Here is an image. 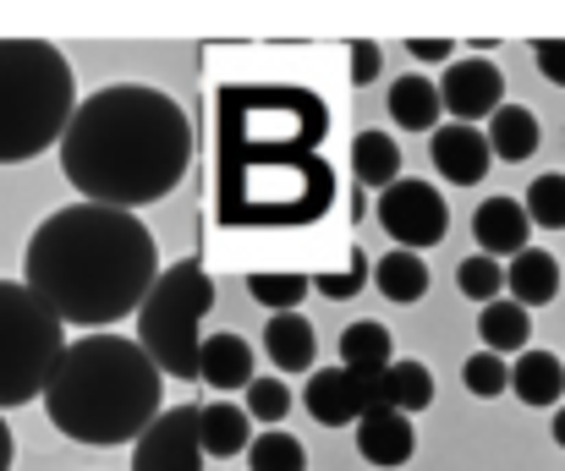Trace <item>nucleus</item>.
Wrapping results in <instances>:
<instances>
[{"label": "nucleus", "instance_id": "1", "mask_svg": "<svg viewBox=\"0 0 565 471\" xmlns=\"http://www.w3.org/2000/svg\"><path fill=\"white\" fill-rule=\"evenodd\" d=\"M192 164L188 110L149 83H110L88 94L61 138V170L83 203L138 214L182 186Z\"/></svg>", "mask_w": 565, "mask_h": 471}, {"label": "nucleus", "instance_id": "2", "mask_svg": "<svg viewBox=\"0 0 565 471\" xmlns=\"http://www.w3.org/2000/svg\"><path fill=\"white\" fill-rule=\"evenodd\" d=\"M160 280L154 231L138 214L72 203L39 220L22 253V286L61 318L99 334V323L132 318Z\"/></svg>", "mask_w": 565, "mask_h": 471}, {"label": "nucleus", "instance_id": "3", "mask_svg": "<svg viewBox=\"0 0 565 471\" xmlns=\"http://www.w3.org/2000/svg\"><path fill=\"white\" fill-rule=\"evenodd\" d=\"M166 411V373L149 351L127 334H83L66 345L50 389L44 417L72 445H138Z\"/></svg>", "mask_w": 565, "mask_h": 471}, {"label": "nucleus", "instance_id": "4", "mask_svg": "<svg viewBox=\"0 0 565 471\" xmlns=\"http://www.w3.org/2000/svg\"><path fill=\"white\" fill-rule=\"evenodd\" d=\"M72 61L44 39H0V164H28L61 149L77 116Z\"/></svg>", "mask_w": 565, "mask_h": 471}, {"label": "nucleus", "instance_id": "5", "mask_svg": "<svg viewBox=\"0 0 565 471\" xmlns=\"http://www.w3.org/2000/svg\"><path fill=\"white\" fill-rule=\"evenodd\" d=\"M291 186L302 203L324 214L330 164L319 149H275V154H220V214L231 225H297L302 208L280 192Z\"/></svg>", "mask_w": 565, "mask_h": 471}, {"label": "nucleus", "instance_id": "6", "mask_svg": "<svg viewBox=\"0 0 565 471\" xmlns=\"http://www.w3.org/2000/svg\"><path fill=\"white\" fill-rule=\"evenodd\" d=\"M330 132V110L302 88H231L220 94V154H275V149H319Z\"/></svg>", "mask_w": 565, "mask_h": 471}, {"label": "nucleus", "instance_id": "7", "mask_svg": "<svg viewBox=\"0 0 565 471\" xmlns=\"http://www.w3.org/2000/svg\"><path fill=\"white\" fill-rule=\"evenodd\" d=\"M66 345L72 340H66L61 318L22 280H0V411L44 400Z\"/></svg>", "mask_w": 565, "mask_h": 471}, {"label": "nucleus", "instance_id": "8", "mask_svg": "<svg viewBox=\"0 0 565 471\" xmlns=\"http://www.w3.org/2000/svg\"><path fill=\"white\" fill-rule=\"evenodd\" d=\"M214 308V280L203 275L198 258H182L160 269L149 302L138 308V345L166 378H198V351H203V313Z\"/></svg>", "mask_w": 565, "mask_h": 471}, {"label": "nucleus", "instance_id": "9", "mask_svg": "<svg viewBox=\"0 0 565 471\" xmlns=\"http://www.w3.org/2000/svg\"><path fill=\"white\" fill-rule=\"evenodd\" d=\"M374 220L384 236H395V247L406 253H423V247H439L445 231H450V203L434 181H417V175H401L395 186H384L374 203Z\"/></svg>", "mask_w": 565, "mask_h": 471}, {"label": "nucleus", "instance_id": "10", "mask_svg": "<svg viewBox=\"0 0 565 471\" xmlns=\"http://www.w3.org/2000/svg\"><path fill=\"white\" fill-rule=\"evenodd\" d=\"M302 406L319 428H352L379 406V389L374 378H363L352 367H313L308 389H302Z\"/></svg>", "mask_w": 565, "mask_h": 471}, {"label": "nucleus", "instance_id": "11", "mask_svg": "<svg viewBox=\"0 0 565 471\" xmlns=\"http://www.w3.org/2000/svg\"><path fill=\"white\" fill-rule=\"evenodd\" d=\"M203 433H198V406H171L160 422L132 445V471H203Z\"/></svg>", "mask_w": 565, "mask_h": 471}, {"label": "nucleus", "instance_id": "12", "mask_svg": "<svg viewBox=\"0 0 565 471\" xmlns=\"http://www.w3.org/2000/svg\"><path fill=\"white\" fill-rule=\"evenodd\" d=\"M439 105L461 127H478V121H489L505 105V72L494 61H478V55L472 61H450L445 83H439Z\"/></svg>", "mask_w": 565, "mask_h": 471}, {"label": "nucleus", "instance_id": "13", "mask_svg": "<svg viewBox=\"0 0 565 471\" xmlns=\"http://www.w3.org/2000/svg\"><path fill=\"white\" fill-rule=\"evenodd\" d=\"M428 159H434V170H439L450 186H478V181L489 175L494 149H489V132L450 121V127H439V132L428 138Z\"/></svg>", "mask_w": 565, "mask_h": 471}, {"label": "nucleus", "instance_id": "14", "mask_svg": "<svg viewBox=\"0 0 565 471\" xmlns=\"http://www.w3.org/2000/svg\"><path fill=\"white\" fill-rule=\"evenodd\" d=\"M472 236H478V253H489V258H500V264H511V258H522L533 242V220H527V208L516 203V197H483L478 208H472Z\"/></svg>", "mask_w": 565, "mask_h": 471}, {"label": "nucleus", "instance_id": "15", "mask_svg": "<svg viewBox=\"0 0 565 471\" xmlns=\"http://www.w3.org/2000/svg\"><path fill=\"white\" fill-rule=\"evenodd\" d=\"M198 378L231 400V395H247V384L258 378V362H253V345L242 334H203V351H198Z\"/></svg>", "mask_w": 565, "mask_h": 471}, {"label": "nucleus", "instance_id": "16", "mask_svg": "<svg viewBox=\"0 0 565 471\" xmlns=\"http://www.w3.org/2000/svg\"><path fill=\"white\" fill-rule=\"evenodd\" d=\"M358 456H363L369 467H379V471L406 467V461L417 456V428H412V417L374 406V411L358 422Z\"/></svg>", "mask_w": 565, "mask_h": 471}, {"label": "nucleus", "instance_id": "17", "mask_svg": "<svg viewBox=\"0 0 565 471\" xmlns=\"http://www.w3.org/2000/svg\"><path fill=\"white\" fill-rule=\"evenodd\" d=\"M384 110H390V121H395L401 132H428V138H434V132H439V116H445V105H439V83L423 77V72H406V77L390 83Z\"/></svg>", "mask_w": 565, "mask_h": 471}, {"label": "nucleus", "instance_id": "18", "mask_svg": "<svg viewBox=\"0 0 565 471\" xmlns=\"http://www.w3.org/2000/svg\"><path fill=\"white\" fill-rule=\"evenodd\" d=\"M264 356L280 373H313V362H319V329L302 313H275L264 323Z\"/></svg>", "mask_w": 565, "mask_h": 471}, {"label": "nucleus", "instance_id": "19", "mask_svg": "<svg viewBox=\"0 0 565 471\" xmlns=\"http://www.w3.org/2000/svg\"><path fill=\"white\" fill-rule=\"evenodd\" d=\"M505 291H511V302H522L527 313H533V308H550V302L561 297V264H555V253L527 247L522 258H511V264H505Z\"/></svg>", "mask_w": 565, "mask_h": 471}, {"label": "nucleus", "instance_id": "20", "mask_svg": "<svg viewBox=\"0 0 565 471\" xmlns=\"http://www.w3.org/2000/svg\"><path fill=\"white\" fill-rule=\"evenodd\" d=\"M198 433H203V456H220V461L247 456L253 439H258L247 406H231V400H209V406H198Z\"/></svg>", "mask_w": 565, "mask_h": 471}, {"label": "nucleus", "instance_id": "21", "mask_svg": "<svg viewBox=\"0 0 565 471\" xmlns=\"http://www.w3.org/2000/svg\"><path fill=\"white\" fill-rule=\"evenodd\" d=\"M511 395L522 400V406H561L565 395V362L555 351H522L516 362H511Z\"/></svg>", "mask_w": 565, "mask_h": 471}, {"label": "nucleus", "instance_id": "22", "mask_svg": "<svg viewBox=\"0 0 565 471\" xmlns=\"http://www.w3.org/2000/svg\"><path fill=\"white\" fill-rule=\"evenodd\" d=\"M374 286H379V297L395 302V308L423 302V297H428V264H423V253L390 247L384 258H374Z\"/></svg>", "mask_w": 565, "mask_h": 471}, {"label": "nucleus", "instance_id": "23", "mask_svg": "<svg viewBox=\"0 0 565 471\" xmlns=\"http://www.w3.org/2000/svg\"><path fill=\"white\" fill-rule=\"evenodd\" d=\"M379 389V406L384 411H401V417H412V411H428L434 406V373L423 367V362H395V367H384L374 378Z\"/></svg>", "mask_w": 565, "mask_h": 471}, {"label": "nucleus", "instance_id": "24", "mask_svg": "<svg viewBox=\"0 0 565 471\" xmlns=\"http://www.w3.org/2000/svg\"><path fill=\"white\" fill-rule=\"evenodd\" d=\"M539 143H544V127H539V116L527 105H500L489 116V149H494V159L522 164V159L539 154Z\"/></svg>", "mask_w": 565, "mask_h": 471}, {"label": "nucleus", "instance_id": "25", "mask_svg": "<svg viewBox=\"0 0 565 471\" xmlns=\"http://www.w3.org/2000/svg\"><path fill=\"white\" fill-rule=\"evenodd\" d=\"M341 367L363 373V378H379L384 367H395V340L390 329L374 323V318H358L341 329Z\"/></svg>", "mask_w": 565, "mask_h": 471}, {"label": "nucleus", "instance_id": "26", "mask_svg": "<svg viewBox=\"0 0 565 471\" xmlns=\"http://www.w3.org/2000/svg\"><path fill=\"white\" fill-rule=\"evenodd\" d=\"M478 340H483V351H494V356H522L527 351V340H533V318L522 302H511V297H500V302H489L483 313H478Z\"/></svg>", "mask_w": 565, "mask_h": 471}, {"label": "nucleus", "instance_id": "27", "mask_svg": "<svg viewBox=\"0 0 565 471\" xmlns=\"http://www.w3.org/2000/svg\"><path fill=\"white\" fill-rule=\"evenodd\" d=\"M352 170H358L363 186H379V192L395 186V181H401V149H395V138H390V132H358Z\"/></svg>", "mask_w": 565, "mask_h": 471}, {"label": "nucleus", "instance_id": "28", "mask_svg": "<svg viewBox=\"0 0 565 471\" xmlns=\"http://www.w3.org/2000/svg\"><path fill=\"white\" fill-rule=\"evenodd\" d=\"M247 471H308V456H302V439L286 433V428H264L247 450Z\"/></svg>", "mask_w": 565, "mask_h": 471}, {"label": "nucleus", "instance_id": "29", "mask_svg": "<svg viewBox=\"0 0 565 471\" xmlns=\"http://www.w3.org/2000/svg\"><path fill=\"white\" fill-rule=\"evenodd\" d=\"M456 286H461L467 302L489 308V302H500V291H505V264L489 258V253H472V258L456 264Z\"/></svg>", "mask_w": 565, "mask_h": 471}, {"label": "nucleus", "instance_id": "30", "mask_svg": "<svg viewBox=\"0 0 565 471\" xmlns=\"http://www.w3.org/2000/svg\"><path fill=\"white\" fill-rule=\"evenodd\" d=\"M308 291H313V280H302V275H253L247 280V297L258 302V308H269V318L275 313H297L302 302H308Z\"/></svg>", "mask_w": 565, "mask_h": 471}, {"label": "nucleus", "instance_id": "31", "mask_svg": "<svg viewBox=\"0 0 565 471\" xmlns=\"http://www.w3.org/2000/svg\"><path fill=\"white\" fill-rule=\"evenodd\" d=\"M461 384H467L472 400H500V395L511 389V362L494 356V351H472V356L461 362Z\"/></svg>", "mask_w": 565, "mask_h": 471}, {"label": "nucleus", "instance_id": "32", "mask_svg": "<svg viewBox=\"0 0 565 471\" xmlns=\"http://www.w3.org/2000/svg\"><path fill=\"white\" fill-rule=\"evenodd\" d=\"M522 208H527V220H533L539 231H565V175L561 170L539 175V181L527 186Z\"/></svg>", "mask_w": 565, "mask_h": 471}, {"label": "nucleus", "instance_id": "33", "mask_svg": "<svg viewBox=\"0 0 565 471\" xmlns=\"http://www.w3.org/2000/svg\"><path fill=\"white\" fill-rule=\"evenodd\" d=\"M242 406H247V417H253V422L280 428V422L291 417V384H286V378H253V384H247V395H242Z\"/></svg>", "mask_w": 565, "mask_h": 471}, {"label": "nucleus", "instance_id": "34", "mask_svg": "<svg viewBox=\"0 0 565 471\" xmlns=\"http://www.w3.org/2000/svg\"><path fill=\"white\" fill-rule=\"evenodd\" d=\"M369 280H374V258H369L363 247H352L347 269H335V275H313V291H319L324 302H352Z\"/></svg>", "mask_w": 565, "mask_h": 471}, {"label": "nucleus", "instance_id": "35", "mask_svg": "<svg viewBox=\"0 0 565 471\" xmlns=\"http://www.w3.org/2000/svg\"><path fill=\"white\" fill-rule=\"evenodd\" d=\"M533 61L555 88H565V39H533Z\"/></svg>", "mask_w": 565, "mask_h": 471}, {"label": "nucleus", "instance_id": "36", "mask_svg": "<svg viewBox=\"0 0 565 471\" xmlns=\"http://www.w3.org/2000/svg\"><path fill=\"white\" fill-rule=\"evenodd\" d=\"M374 77H379V44L363 39V44H352V83L363 88V83H374Z\"/></svg>", "mask_w": 565, "mask_h": 471}, {"label": "nucleus", "instance_id": "37", "mask_svg": "<svg viewBox=\"0 0 565 471\" xmlns=\"http://www.w3.org/2000/svg\"><path fill=\"white\" fill-rule=\"evenodd\" d=\"M450 39H406V55H417V61H450Z\"/></svg>", "mask_w": 565, "mask_h": 471}, {"label": "nucleus", "instance_id": "38", "mask_svg": "<svg viewBox=\"0 0 565 471\" xmlns=\"http://www.w3.org/2000/svg\"><path fill=\"white\" fill-rule=\"evenodd\" d=\"M17 461V439H11V428H6V411H0V471H11Z\"/></svg>", "mask_w": 565, "mask_h": 471}, {"label": "nucleus", "instance_id": "39", "mask_svg": "<svg viewBox=\"0 0 565 471\" xmlns=\"http://www.w3.org/2000/svg\"><path fill=\"white\" fill-rule=\"evenodd\" d=\"M550 439L565 450V406H555V422H550Z\"/></svg>", "mask_w": 565, "mask_h": 471}]
</instances>
